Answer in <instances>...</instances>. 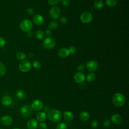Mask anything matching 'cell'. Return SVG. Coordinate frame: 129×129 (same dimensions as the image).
Wrapping results in <instances>:
<instances>
[{
    "mask_svg": "<svg viewBox=\"0 0 129 129\" xmlns=\"http://www.w3.org/2000/svg\"><path fill=\"white\" fill-rule=\"evenodd\" d=\"M46 114L45 112L40 111L36 115V118L37 121H39L40 122H42L44 121L46 118Z\"/></svg>",
    "mask_w": 129,
    "mask_h": 129,
    "instance_id": "19",
    "label": "cell"
},
{
    "mask_svg": "<svg viewBox=\"0 0 129 129\" xmlns=\"http://www.w3.org/2000/svg\"><path fill=\"white\" fill-rule=\"evenodd\" d=\"M60 2L64 7H68L70 5V0H61Z\"/></svg>",
    "mask_w": 129,
    "mask_h": 129,
    "instance_id": "36",
    "label": "cell"
},
{
    "mask_svg": "<svg viewBox=\"0 0 129 129\" xmlns=\"http://www.w3.org/2000/svg\"><path fill=\"white\" fill-rule=\"evenodd\" d=\"M58 26V23L57 21H50L48 25V27L49 29L50 30H53L56 29Z\"/></svg>",
    "mask_w": 129,
    "mask_h": 129,
    "instance_id": "22",
    "label": "cell"
},
{
    "mask_svg": "<svg viewBox=\"0 0 129 129\" xmlns=\"http://www.w3.org/2000/svg\"><path fill=\"white\" fill-rule=\"evenodd\" d=\"M107 6L110 7H114L118 3V0H105Z\"/></svg>",
    "mask_w": 129,
    "mask_h": 129,
    "instance_id": "27",
    "label": "cell"
},
{
    "mask_svg": "<svg viewBox=\"0 0 129 129\" xmlns=\"http://www.w3.org/2000/svg\"><path fill=\"white\" fill-rule=\"evenodd\" d=\"M6 73V68L4 64L0 62V77H3Z\"/></svg>",
    "mask_w": 129,
    "mask_h": 129,
    "instance_id": "28",
    "label": "cell"
},
{
    "mask_svg": "<svg viewBox=\"0 0 129 129\" xmlns=\"http://www.w3.org/2000/svg\"><path fill=\"white\" fill-rule=\"evenodd\" d=\"M47 117L48 119L53 122H58L62 117L61 112L57 109H51L47 112Z\"/></svg>",
    "mask_w": 129,
    "mask_h": 129,
    "instance_id": "1",
    "label": "cell"
},
{
    "mask_svg": "<svg viewBox=\"0 0 129 129\" xmlns=\"http://www.w3.org/2000/svg\"><path fill=\"white\" fill-rule=\"evenodd\" d=\"M19 26L20 29L23 31L28 32L32 29L33 27V23L30 20L25 19L20 22Z\"/></svg>",
    "mask_w": 129,
    "mask_h": 129,
    "instance_id": "3",
    "label": "cell"
},
{
    "mask_svg": "<svg viewBox=\"0 0 129 129\" xmlns=\"http://www.w3.org/2000/svg\"><path fill=\"white\" fill-rule=\"evenodd\" d=\"M20 111L23 116L28 117L31 114L32 112V109L31 106L29 105H25L21 108Z\"/></svg>",
    "mask_w": 129,
    "mask_h": 129,
    "instance_id": "9",
    "label": "cell"
},
{
    "mask_svg": "<svg viewBox=\"0 0 129 129\" xmlns=\"http://www.w3.org/2000/svg\"><path fill=\"white\" fill-rule=\"evenodd\" d=\"M59 21L61 24H66L67 22V19L64 17H61L59 18Z\"/></svg>",
    "mask_w": 129,
    "mask_h": 129,
    "instance_id": "39",
    "label": "cell"
},
{
    "mask_svg": "<svg viewBox=\"0 0 129 129\" xmlns=\"http://www.w3.org/2000/svg\"><path fill=\"white\" fill-rule=\"evenodd\" d=\"M98 125H99V122L96 119H94V120H92V121L91 122V126L92 127H97L98 126Z\"/></svg>",
    "mask_w": 129,
    "mask_h": 129,
    "instance_id": "34",
    "label": "cell"
},
{
    "mask_svg": "<svg viewBox=\"0 0 129 129\" xmlns=\"http://www.w3.org/2000/svg\"><path fill=\"white\" fill-rule=\"evenodd\" d=\"M69 52L70 53V54H74L76 52V47H75L74 46H71L69 47V48H68Z\"/></svg>",
    "mask_w": 129,
    "mask_h": 129,
    "instance_id": "35",
    "label": "cell"
},
{
    "mask_svg": "<svg viewBox=\"0 0 129 129\" xmlns=\"http://www.w3.org/2000/svg\"><path fill=\"white\" fill-rule=\"evenodd\" d=\"M31 107L32 110H34V111H40L43 109L44 104L41 101L36 99L32 102Z\"/></svg>",
    "mask_w": 129,
    "mask_h": 129,
    "instance_id": "8",
    "label": "cell"
},
{
    "mask_svg": "<svg viewBox=\"0 0 129 129\" xmlns=\"http://www.w3.org/2000/svg\"><path fill=\"white\" fill-rule=\"evenodd\" d=\"M43 45L47 49H51L55 47V42L53 39L50 37H46L43 40Z\"/></svg>",
    "mask_w": 129,
    "mask_h": 129,
    "instance_id": "5",
    "label": "cell"
},
{
    "mask_svg": "<svg viewBox=\"0 0 129 129\" xmlns=\"http://www.w3.org/2000/svg\"><path fill=\"white\" fill-rule=\"evenodd\" d=\"M13 129H21L20 128H18V127H16V128H14Z\"/></svg>",
    "mask_w": 129,
    "mask_h": 129,
    "instance_id": "43",
    "label": "cell"
},
{
    "mask_svg": "<svg viewBox=\"0 0 129 129\" xmlns=\"http://www.w3.org/2000/svg\"><path fill=\"white\" fill-rule=\"evenodd\" d=\"M0 121L3 125L8 126L12 123L13 119L10 116L6 115L1 117L0 119Z\"/></svg>",
    "mask_w": 129,
    "mask_h": 129,
    "instance_id": "14",
    "label": "cell"
},
{
    "mask_svg": "<svg viewBox=\"0 0 129 129\" xmlns=\"http://www.w3.org/2000/svg\"><path fill=\"white\" fill-rule=\"evenodd\" d=\"M94 8L95 9L99 10L102 9L104 6V3L101 0H96L93 4Z\"/></svg>",
    "mask_w": 129,
    "mask_h": 129,
    "instance_id": "20",
    "label": "cell"
},
{
    "mask_svg": "<svg viewBox=\"0 0 129 129\" xmlns=\"http://www.w3.org/2000/svg\"><path fill=\"white\" fill-rule=\"evenodd\" d=\"M12 102V98L9 96H4L1 99V103L4 106L10 105Z\"/></svg>",
    "mask_w": 129,
    "mask_h": 129,
    "instance_id": "17",
    "label": "cell"
},
{
    "mask_svg": "<svg viewBox=\"0 0 129 129\" xmlns=\"http://www.w3.org/2000/svg\"><path fill=\"white\" fill-rule=\"evenodd\" d=\"M35 37L39 40H41L44 37V33L41 30H37L35 33Z\"/></svg>",
    "mask_w": 129,
    "mask_h": 129,
    "instance_id": "26",
    "label": "cell"
},
{
    "mask_svg": "<svg viewBox=\"0 0 129 129\" xmlns=\"http://www.w3.org/2000/svg\"><path fill=\"white\" fill-rule=\"evenodd\" d=\"M103 125L105 127H108L110 125V120L109 119L105 120L103 122Z\"/></svg>",
    "mask_w": 129,
    "mask_h": 129,
    "instance_id": "38",
    "label": "cell"
},
{
    "mask_svg": "<svg viewBox=\"0 0 129 129\" xmlns=\"http://www.w3.org/2000/svg\"><path fill=\"white\" fill-rule=\"evenodd\" d=\"M32 64L31 62L28 60H23L19 66V70L22 72H27L31 69Z\"/></svg>",
    "mask_w": 129,
    "mask_h": 129,
    "instance_id": "4",
    "label": "cell"
},
{
    "mask_svg": "<svg viewBox=\"0 0 129 129\" xmlns=\"http://www.w3.org/2000/svg\"><path fill=\"white\" fill-rule=\"evenodd\" d=\"M61 0H47L48 3L51 6H55L58 4Z\"/></svg>",
    "mask_w": 129,
    "mask_h": 129,
    "instance_id": "31",
    "label": "cell"
},
{
    "mask_svg": "<svg viewBox=\"0 0 129 129\" xmlns=\"http://www.w3.org/2000/svg\"><path fill=\"white\" fill-rule=\"evenodd\" d=\"M32 65H33V67L36 69H40L41 66V64L40 62L38 60H34L32 62Z\"/></svg>",
    "mask_w": 129,
    "mask_h": 129,
    "instance_id": "29",
    "label": "cell"
},
{
    "mask_svg": "<svg viewBox=\"0 0 129 129\" xmlns=\"http://www.w3.org/2000/svg\"><path fill=\"white\" fill-rule=\"evenodd\" d=\"M80 20L85 24L90 23L93 20V16L91 13L88 12H85L81 14L80 17Z\"/></svg>",
    "mask_w": 129,
    "mask_h": 129,
    "instance_id": "7",
    "label": "cell"
},
{
    "mask_svg": "<svg viewBox=\"0 0 129 129\" xmlns=\"http://www.w3.org/2000/svg\"><path fill=\"white\" fill-rule=\"evenodd\" d=\"M80 118L82 121H86L88 120L89 119L90 115L89 114L88 112L87 111H83L79 115Z\"/></svg>",
    "mask_w": 129,
    "mask_h": 129,
    "instance_id": "21",
    "label": "cell"
},
{
    "mask_svg": "<svg viewBox=\"0 0 129 129\" xmlns=\"http://www.w3.org/2000/svg\"><path fill=\"white\" fill-rule=\"evenodd\" d=\"M70 53L69 52V49L67 47H62L60 48L57 52L58 56L61 58L67 57L70 55Z\"/></svg>",
    "mask_w": 129,
    "mask_h": 129,
    "instance_id": "15",
    "label": "cell"
},
{
    "mask_svg": "<svg viewBox=\"0 0 129 129\" xmlns=\"http://www.w3.org/2000/svg\"><path fill=\"white\" fill-rule=\"evenodd\" d=\"M27 32V36L29 37H31L33 36V32L30 30V31H29Z\"/></svg>",
    "mask_w": 129,
    "mask_h": 129,
    "instance_id": "42",
    "label": "cell"
},
{
    "mask_svg": "<svg viewBox=\"0 0 129 129\" xmlns=\"http://www.w3.org/2000/svg\"><path fill=\"white\" fill-rule=\"evenodd\" d=\"M45 35L47 37H50L52 35V31L50 29H47L45 32Z\"/></svg>",
    "mask_w": 129,
    "mask_h": 129,
    "instance_id": "41",
    "label": "cell"
},
{
    "mask_svg": "<svg viewBox=\"0 0 129 129\" xmlns=\"http://www.w3.org/2000/svg\"><path fill=\"white\" fill-rule=\"evenodd\" d=\"M6 44V40L5 39L2 37H0V47L4 46Z\"/></svg>",
    "mask_w": 129,
    "mask_h": 129,
    "instance_id": "40",
    "label": "cell"
},
{
    "mask_svg": "<svg viewBox=\"0 0 129 129\" xmlns=\"http://www.w3.org/2000/svg\"><path fill=\"white\" fill-rule=\"evenodd\" d=\"M87 70L90 72H93L96 71L98 68V63L95 60H90L87 62L86 65Z\"/></svg>",
    "mask_w": 129,
    "mask_h": 129,
    "instance_id": "10",
    "label": "cell"
},
{
    "mask_svg": "<svg viewBox=\"0 0 129 129\" xmlns=\"http://www.w3.org/2000/svg\"><path fill=\"white\" fill-rule=\"evenodd\" d=\"M85 75L82 72H78L76 73L74 76V81L77 83H83L85 80Z\"/></svg>",
    "mask_w": 129,
    "mask_h": 129,
    "instance_id": "12",
    "label": "cell"
},
{
    "mask_svg": "<svg viewBox=\"0 0 129 129\" xmlns=\"http://www.w3.org/2000/svg\"><path fill=\"white\" fill-rule=\"evenodd\" d=\"M67 128H68V126L67 124L64 122L59 123L56 127V129H67Z\"/></svg>",
    "mask_w": 129,
    "mask_h": 129,
    "instance_id": "30",
    "label": "cell"
},
{
    "mask_svg": "<svg viewBox=\"0 0 129 129\" xmlns=\"http://www.w3.org/2000/svg\"><path fill=\"white\" fill-rule=\"evenodd\" d=\"M85 68H86V65L84 63H82V64H80L78 67V70L79 72H82L83 73L85 71Z\"/></svg>",
    "mask_w": 129,
    "mask_h": 129,
    "instance_id": "32",
    "label": "cell"
},
{
    "mask_svg": "<svg viewBox=\"0 0 129 129\" xmlns=\"http://www.w3.org/2000/svg\"><path fill=\"white\" fill-rule=\"evenodd\" d=\"M16 57L20 60H24L26 57V54L22 51H19L16 54Z\"/></svg>",
    "mask_w": 129,
    "mask_h": 129,
    "instance_id": "25",
    "label": "cell"
},
{
    "mask_svg": "<svg viewBox=\"0 0 129 129\" xmlns=\"http://www.w3.org/2000/svg\"><path fill=\"white\" fill-rule=\"evenodd\" d=\"M38 125V122L37 119L32 118L29 120L27 123V126L28 129H36Z\"/></svg>",
    "mask_w": 129,
    "mask_h": 129,
    "instance_id": "16",
    "label": "cell"
},
{
    "mask_svg": "<svg viewBox=\"0 0 129 129\" xmlns=\"http://www.w3.org/2000/svg\"><path fill=\"white\" fill-rule=\"evenodd\" d=\"M26 12L29 15L31 16V15H33L34 14V10L32 8H28L27 9Z\"/></svg>",
    "mask_w": 129,
    "mask_h": 129,
    "instance_id": "37",
    "label": "cell"
},
{
    "mask_svg": "<svg viewBox=\"0 0 129 129\" xmlns=\"http://www.w3.org/2000/svg\"><path fill=\"white\" fill-rule=\"evenodd\" d=\"M33 22L37 26H40L42 25L44 22V19L43 17L39 14L35 15L32 18Z\"/></svg>",
    "mask_w": 129,
    "mask_h": 129,
    "instance_id": "11",
    "label": "cell"
},
{
    "mask_svg": "<svg viewBox=\"0 0 129 129\" xmlns=\"http://www.w3.org/2000/svg\"><path fill=\"white\" fill-rule=\"evenodd\" d=\"M112 101L113 104L116 107L122 106L125 102L124 96L120 93H116L112 96Z\"/></svg>",
    "mask_w": 129,
    "mask_h": 129,
    "instance_id": "2",
    "label": "cell"
},
{
    "mask_svg": "<svg viewBox=\"0 0 129 129\" xmlns=\"http://www.w3.org/2000/svg\"><path fill=\"white\" fill-rule=\"evenodd\" d=\"M60 13V10L58 7L53 6L49 11V15L52 19H56L59 17Z\"/></svg>",
    "mask_w": 129,
    "mask_h": 129,
    "instance_id": "6",
    "label": "cell"
},
{
    "mask_svg": "<svg viewBox=\"0 0 129 129\" xmlns=\"http://www.w3.org/2000/svg\"><path fill=\"white\" fill-rule=\"evenodd\" d=\"M40 129H47V124L44 122H40L39 124H38V125Z\"/></svg>",
    "mask_w": 129,
    "mask_h": 129,
    "instance_id": "33",
    "label": "cell"
},
{
    "mask_svg": "<svg viewBox=\"0 0 129 129\" xmlns=\"http://www.w3.org/2000/svg\"><path fill=\"white\" fill-rule=\"evenodd\" d=\"M111 121L115 124H120L122 122L123 118L120 114L115 113L111 116Z\"/></svg>",
    "mask_w": 129,
    "mask_h": 129,
    "instance_id": "13",
    "label": "cell"
},
{
    "mask_svg": "<svg viewBox=\"0 0 129 129\" xmlns=\"http://www.w3.org/2000/svg\"><path fill=\"white\" fill-rule=\"evenodd\" d=\"M63 117L65 120L71 121L74 118V114L71 111H65L63 113Z\"/></svg>",
    "mask_w": 129,
    "mask_h": 129,
    "instance_id": "18",
    "label": "cell"
},
{
    "mask_svg": "<svg viewBox=\"0 0 129 129\" xmlns=\"http://www.w3.org/2000/svg\"><path fill=\"white\" fill-rule=\"evenodd\" d=\"M96 78V75L94 72H90V73H89L87 76L86 77H85V79H86V80L88 82H91L92 81H93Z\"/></svg>",
    "mask_w": 129,
    "mask_h": 129,
    "instance_id": "23",
    "label": "cell"
},
{
    "mask_svg": "<svg viewBox=\"0 0 129 129\" xmlns=\"http://www.w3.org/2000/svg\"><path fill=\"white\" fill-rule=\"evenodd\" d=\"M16 96L17 98L20 100H22L25 97V93L22 89H19L16 92Z\"/></svg>",
    "mask_w": 129,
    "mask_h": 129,
    "instance_id": "24",
    "label": "cell"
},
{
    "mask_svg": "<svg viewBox=\"0 0 129 129\" xmlns=\"http://www.w3.org/2000/svg\"><path fill=\"white\" fill-rule=\"evenodd\" d=\"M0 129H4V128H1Z\"/></svg>",
    "mask_w": 129,
    "mask_h": 129,
    "instance_id": "44",
    "label": "cell"
}]
</instances>
